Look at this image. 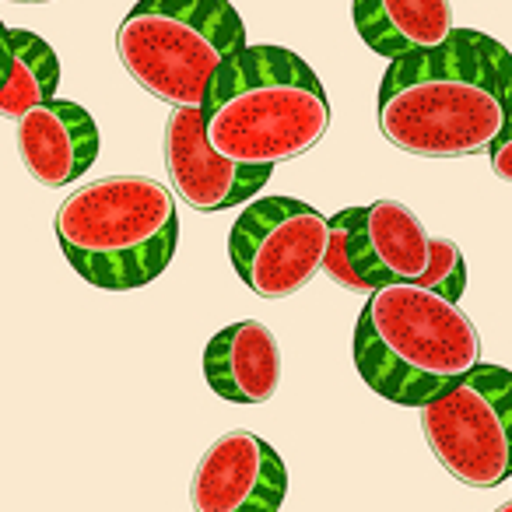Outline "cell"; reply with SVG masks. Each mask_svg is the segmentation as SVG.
I'll use <instances>...</instances> for the list:
<instances>
[{"label": "cell", "mask_w": 512, "mask_h": 512, "mask_svg": "<svg viewBox=\"0 0 512 512\" xmlns=\"http://www.w3.org/2000/svg\"><path fill=\"white\" fill-rule=\"evenodd\" d=\"M379 130L421 158L481 155L512 116V53L477 29L390 60L376 92Z\"/></svg>", "instance_id": "6da1fadb"}, {"label": "cell", "mask_w": 512, "mask_h": 512, "mask_svg": "<svg viewBox=\"0 0 512 512\" xmlns=\"http://www.w3.org/2000/svg\"><path fill=\"white\" fill-rule=\"evenodd\" d=\"M60 60L46 39L29 29H11V71L0 88V116H25L32 106L57 99Z\"/></svg>", "instance_id": "5bb4252c"}, {"label": "cell", "mask_w": 512, "mask_h": 512, "mask_svg": "<svg viewBox=\"0 0 512 512\" xmlns=\"http://www.w3.org/2000/svg\"><path fill=\"white\" fill-rule=\"evenodd\" d=\"M495 512H512V502H505V505H498Z\"/></svg>", "instance_id": "d6986e66"}, {"label": "cell", "mask_w": 512, "mask_h": 512, "mask_svg": "<svg viewBox=\"0 0 512 512\" xmlns=\"http://www.w3.org/2000/svg\"><path fill=\"white\" fill-rule=\"evenodd\" d=\"M53 228L67 264L102 292L151 285L179 246L176 200L148 176H106L81 186L60 204Z\"/></svg>", "instance_id": "277c9868"}, {"label": "cell", "mask_w": 512, "mask_h": 512, "mask_svg": "<svg viewBox=\"0 0 512 512\" xmlns=\"http://www.w3.org/2000/svg\"><path fill=\"white\" fill-rule=\"evenodd\" d=\"M435 460L470 488H495L512 474V372L477 365L432 404L418 407Z\"/></svg>", "instance_id": "8992f818"}, {"label": "cell", "mask_w": 512, "mask_h": 512, "mask_svg": "<svg viewBox=\"0 0 512 512\" xmlns=\"http://www.w3.org/2000/svg\"><path fill=\"white\" fill-rule=\"evenodd\" d=\"M428 260V232L411 207L376 200L344 207L330 218L323 271L351 292H376L397 281H418Z\"/></svg>", "instance_id": "ba28073f"}, {"label": "cell", "mask_w": 512, "mask_h": 512, "mask_svg": "<svg viewBox=\"0 0 512 512\" xmlns=\"http://www.w3.org/2000/svg\"><path fill=\"white\" fill-rule=\"evenodd\" d=\"M411 285H421L428 292H435L439 299L460 306V295L467 288V264H463V253L453 239L446 235H428V260L425 271H421L418 281Z\"/></svg>", "instance_id": "9a60e30c"}, {"label": "cell", "mask_w": 512, "mask_h": 512, "mask_svg": "<svg viewBox=\"0 0 512 512\" xmlns=\"http://www.w3.org/2000/svg\"><path fill=\"white\" fill-rule=\"evenodd\" d=\"M204 379L228 404H267L281 386L278 337L260 320L218 330L204 348Z\"/></svg>", "instance_id": "7c38bea8"}, {"label": "cell", "mask_w": 512, "mask_h": 512, "mask_svg": "<svg viewBox=\"0 0 512 512\" xmlns=\"http://www.w3.org/2000/svg\"><path fill=\"white\" fill-rule=\"evenodd\" d=\"M488 158H491V169H495V176L505 179V183H512V116L505 120L502 134L491 141Z\"/></svg>", "instance_id": "2e32d148"}, {"label": "cell", "mask_w": 512, "mask_h": 512, "mask_svg": "<svg viewBox=\"0 0 512 512\" xmlns=\"http://www.w3.org/2000/svg\"><path fill=\"white\" fill-rule=\"evenodd\" d=\"M330 218L295 197L253 200L228 232V260L260 299H288L323 271Z\"/></svg>", "instance_id": "52a82bcc"}, {"label": "cell", "mask_w": 512, "mask_h": 512, "mask_svg": "<svg viewBox=\"0 0 512 512\" xmlns=\"http://www.w3.org/2000/svg\"><path fill=\"white\" fill-rule=\"evenodd\" d=\"M18 155L36 183L67 186L99 158V127L85 106L50 99L18 116Z\"/></svg>", "instance_id": "8fae6325"}, {"label": "cell", "mask_w": 512, "mask_h": 512, "mask_svg": "<svg viewBox=\"0 0 512 512\" xmlns=\"http://www.w3.org/2000/svg\"><path fill=\"white\" fill-rule=\"evenodd\" d=\"M351 15L362 43L386 60L432 50L453 32L449 0H355Z\"/></svg>", "instance_id": "4fadbf2b"}, {"label": "cell", "mask_w": 512, "mask_h": 512, "mask_svg": "<svg viewBox=\"0 0 512 512\" xmlns=\"http://www.w3.org/2000/svg\"><path fill=\"white\" fill-rule=\"evenodd\" d=\"M204 137L239 165H278L313 151L330 130V99L316 71L281 46H242L207 81Z\"/></svg>", "instance_id": "7a4b0ae2"}, {"label": "cell", "mask_w": 512, "mask_h": 512, "mask_svg": "<svg viewBox=\"0 0 512 512\" xmlns=\"http://www.w3.org/2000/svg\"><path fill=\"white\" fill-rule=\"evenodd\" d=\"M165 169L176 193L193 211H228L256 200L274 165H239L207 144L200 106L176 109L165 123Z\"/></svg>", "instance_id": "30bf717a"}, {"label": "cell", "mask_w": 512, "mask_h": 512, "mask_svg": "<svg viewBox=\"0 0 512 512\" xmlns=\"http://www.w3.org/2000/svg\"><path fill=\"white\" fill-rule=\"evenodd\" d=\"M8 4H53V0H8Z\"/></svg>", "instance_id": "ac0fdd59"}, {"label": "cell", "mask_w": 512, "mask_h": 512, "mask_svg": "<svg viewBox=\"0 0 512 512\" xmlns=\"http://www.w3.org/2000/svg\"><path fill=\"white\" fill-rule=\"evenodd\" d=\"M246 46V25L228 0H137L116 29L127 74L176 109L204 102L207 81Z\"/></svg>", "instance_id": "5b68a950"}, {"label": "cell", "mask_w": 512, "mask_h": 512, "mask_svg": "<svg viewBox=\"0 0 512 512\" xmlns=\"http://www.w3.org/2000/svg\"><path fill=\"white\" fill-rule=\"evenodd\" d=\"M481 365V337L460 306L421 285H383L355 323V369L376 397L425 407Z\"/></svg>", "instance_id": "3957f363"}, {"label": "cell", "mask_w": 512, "mask_h": 512, "mask_svg": "<svg viewBox=\"0 0 512 512\" xmlns=\"http://www.w3.org/2000/svg\"><path fill=\"white\" fill-rule=\"evenodd\" d=\"M509 484H512V474H509Z\"/></svg>", "instance_id": "ffe728a7"}, {"label": "cell", "mask_w": 512, "mask_h": 512, "mask_svg": "<svg viewBox=\"0 0 512 512\" xmlns=\"http://www.w3.org/2000/svg\"><path fill=\"white\" fill-rule=\"evenodd\" d=\"M8 71H11V29L0 22V88L8 81Z\"/></svg>", "instance_id": "e0dca14e"}, {"label": "cell", "mask_w": 512, "mask_h": 512, "mask_svg": "<svg viewBox=\"0 0 512 512\" xmlns=\"http://www.w3.org/2000/svg\"><path fill=\"white\" fill-rule=\"evenodd\" d=\"M285 495V460L271 442L242 428L211 442L190 484L193 512H278Z\"/></svg>", "instance_id": "9c48e42d"}]
</instances>
